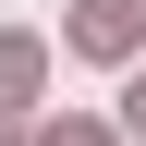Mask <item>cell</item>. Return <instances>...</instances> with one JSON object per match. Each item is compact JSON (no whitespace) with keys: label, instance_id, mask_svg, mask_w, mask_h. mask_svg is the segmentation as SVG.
Listing matches in <instances>:
<instances>
[{"label":"cell","instance_id":"7a4b0ae2","mask_svg":"<svg viewBox=\"0 0 146 146\" xmlns=\"http://www.w3.org/2000/svg\"><path fill=\"white\" fill-rule=\"evenodd\" d=\"M36 73H49V61H36V36H0V98H36Z\"/></svg>","mask_w":146,"mask_h":146},{"label":"cell","instance_id":"5b68a950","mask_svg":"<svg viewBox=\"0 0 146 146\" xmlns=\"http://www.w3.org/2000/svg\"><path fill=\"white\" fill-rule=\"evenodd\" d=\"M49 146H110V134H49Z\"/></svg>","mask_w":146,"mask_h":146},{"label":"cell","instance_id":"277c9868","mask_svg":"<svg viewBox=\"0 0 146 146\" xmlns=\"http://www.w3.org/2000/svg\"><path fill=\"white\" fill-rule=\"evenodd\" d=\"M122 122H134V134H146V73H134V98H122Z\"/></svg>","mask_w":146,"mask_h":146},{"label":"cell","instance_id":"3957f363","mask_svg":"<svg viewBox=\"0 0 146 146\" xmlns=\"http://www.w3.org/2000/svg\"><path fill=\"white\" fill-rule=\"evenodd\" d=\"M0 146H49V134H36V122H0Z\"/></svg>","mask_w":146,"mask_h":146},{"label":"cell","instance_id":"6da1fadb","mask_svg":"<svg viewBox=\"0 0 146 146\" xmlns=\"http://www.w3.org/2000/svg\"><path fill=\"white\" fill-rule=\"evenodd\" d=\"M73 49L85 61H122L134 49V0H73Z\"/></svg>","mask_w":146,"mask_h":146}]
</instances>
